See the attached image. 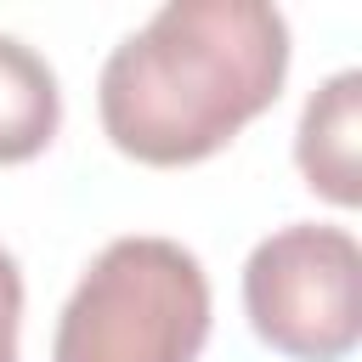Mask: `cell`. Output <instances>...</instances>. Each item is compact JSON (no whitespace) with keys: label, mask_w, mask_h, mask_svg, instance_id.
I'll list each match as a JSON object with an SVG mask.
<instances>
[{"label":"cell","mask_w":362,"mask_h":362,"mask_svg":"<svg viewBox=\"0 0 362 362\" xmlns=\"http://www.w3.org/2000/svg\"><path fill=\"white\" fill-rule=\"evenodd\" d=\"M288 79V17L266 0H170L96 79L107 141L153 170L221 153Z\"/></svg>","instance_id":"obj_1"},{"label":"cell","mask_w":362,"mask_h":362,"mask_svg":"<svg viewBox=\"0 0 362 362\" xmlns=\"http://www.w3.org/2000/svg\"><path fill=\"white\" fill-rule=\"evenodd\" d=\"M209 339L204 260L153 232L113 238L74 283L51 362H198Z\"/></svg>","instance_id":"obj_2"},{"label":"cell","mask_w":362,"mask_h":362,"mask_svg":"<svg viewBox=\"0 0 362 362\" xmlns=\"http://www.w3.org/2000/svg\"><path fill=\"white\" fill-rule=\"evenodd\" d=\"M243 311L288 362H345L362 339V249L345 226L288 221L243 260Z\"/></svg>","instance_id":"obj_3"},{"label":"cell","mask_w":362,"mask_h":362,"mask_svg":"<svg viewBox=\"0 0 362 362\" xmlns=\"http://www.w3.org/2000/svg\"><path fill=\"white\" fill-rule=\"evenodd\" d=\"M356 136H362V74L339 68L311 90L300 130H294V164L305 187L339 209L362 204V141Z\"/></svg>","instance_id":"obj_4"},{"label":"cell","mask_w":362,"mask_h":362,"mask_svg":"<svg viewBox=\"0 0 362 362\" xmlns=\"http://www.w3.org/2000/svg\"><path fill=\"white\" fill-rule=\"evenodd\" d=\"M57 124H62V90L51 62L17 34H0V164L45 153Z\"/></svg>","instance_id":"obj_5"},{"label":"cell","mask_w":362,"mask_h":362,"mask_svg":"<svg viewBox=\"0 0 362 362\" xmlns=\"http://www.w3.org/2000/svg\"><path fill=\"white\" fill-rule=\"evenodd\" d=\"M17 328H23V272L11 249H0V362H17Z\"/></svg>","instance_id":"obj_6"}]
</instances>
